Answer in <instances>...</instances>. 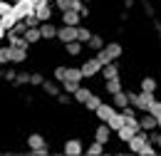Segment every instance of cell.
<instances>
[{"label":"cell","mask_w":161,"mask_h":156,"mask_svg":"<svg viewBox=\"0 0 161 156\" xmlns=\"http://www.w3.org/2000/svg\"><path fill=\"white\" fill-rule=\"evenodd\" d=\"M134 154H141V156H154L156 154V149L151 146V139H149V134L141 129V131H136L134 136L129 139V144H126Z\"/></svg>","instance_id":"cell-1"},{"label":"cell","mask_w":161,"mask_h":156,"mask_svg":"<svg viewBox=\"0 0 161 156\" xmlns=\"http://www.w3.org/2000/svg\"><path fill=\"white\" fill-rule=\"evenodd\" d=\"M119 57H121V45L119 42H107L97 52V59H99L102 64H109V62H114V59H119Z\"/></svg>","instance_id":"cell-2"},{"label":"cell","mask_w":161,"mask_h":156,"mask_svg":"<svg viewBox=\"0 0 161 156\" xmlns=\"http://www.w3.org/2000/svg\"><path fill=\"white\" fill-rule=\"evenodd\" d=\"M129 99H131V107H134V109H141V112H149L151 104L156 102V99H154V92H139V94L129 92Z\"/></svg>","instance_id":"cell-3"},{"label":"cell","mask_w":161,"mask_h":156,"mask_svg":"<svg viewBox=\"0 0 161 156\" xmlns=\"http://www.w3.org/2000/svg\"><path fill=\"white\" fill-rule=\"evenodd\" d=\"M80 67H82V75H84V77H97V75H102V67H104V64H102L99 59H97V55H94V57H89L87 62H82Z\"/></svg>","instance_id":"cell-4"},{"label":"cell","mask_w":161,"mask_h":156,"mask_svg":"<svg viewBox=\"0 0 161 156\" xmlns=\"http://www.w3.org/2000/svg\"><path fill=\"white\" fill-rule=\"evenodd\" d=\"M13 10H15V15L22 20V18H27V15L35 13V3H32V0H15V3H13Z\"/></svg>","instance_id":"cell-5"},{"label":"cell","mask_w":161,"mask_h":156,"mask_svg":"<svg viewBox=\"0 0 161 156\" xmlns=\"http://www.w3.org/2000/svg\"><path fill=\"white\" fill-rule=\"evenodd\" d=\"M57 40H60L62 45L77 40V25H62V27H57Z\"/></svg>","instance_id":"cell-6"},{"label":"cell","mask_w":161,"mask_h":156,"mask_svg":"<svg viewBox=\"0 0 161 156\" xmlns=\"http://www.w3.org/2000/svg\"><path fill=\"white\" fill-rule=\"evenodd\" d=\"M62 154L80 156V154H84V144H82L80 139H67V141H64V146H62Z\"/></svg>","instance_id":"cell-7"},{"label":"cell","mask_w":161,"mask_h":156,"mask_svg":"<svg viewBox=\"0 0 161 156\" xmlns=\"http://www.w3.org/2000/svg\"><path fill=\"white\" fill-rule=\"evenodd\" d=\"M35 15L40 22H47V20H52V5L47 3V0H40L37 5H35Z\"/></svg>","instance_id":"cell-8"},{"label":"cell","mask_w":161,"mask_h":156,"mask_svg":"<svg viewBox=\"0 0 161 156\" xmlns=\"http://www.w3.org/2000/svg\"><path fill=\"white\" fill-rule=\"evenodd\" d=\"M94 114H97L99 121H109V119L117 114V107H114V104H104V102H102L99 107H97V112H94Z\"/></svg>","instance_id":"cell-9"},{"label":"cell","mask_w":161,"mask_h":156,"mask_svg":"<svg viewBox=\"0 0 161 156\" xmlns=\"http://www.w3.org/2000/svg\"><path fill=\"white\" fill-rule=\"evenodd\" d=\"M94 139H97V141H102V144H107V141L112 139V126H109L107 121H102L99 126L94 129Z\"/></svg>","instance_id":"cell-10"},{"label":"cell","mask_w":161,"mask_h":156,"mask_svg":"<svg viewBox=\"0 0 161 156\" xmlns=\"http://www.w3.org/2000/svg\"><path fill=\"white\" fill-rule=\"evenodd\" d=\"M55 5H57L60 13H64V10H82L84 8L82 0H55Z\"/></svg>","instance_id":"cell-11"},{"label":"cell","mask_w":161,"mask_h":156,"mask_svg":"<svg viewBox=\"0 0 161 156\" xmlns=\"http://www.w3.org/2000/svg\"><path fill=\"white\" fill-rule=\"evenodd\" d=\"M42 89H45L50 97H57V94L62 92V82H57L55 77H52V79H45V82H42Z\"/></svg>","instance_id":"cell-12"},{"label":"cell","mask_w":161,"mask_h":156,"mask_svg":"<svg viewBox=\"0 0 161 156\" xmlns=\"http://www.w3.org/2000/svg\"><path fill=\"white\" fill-rule=\"evenodd\" d=\"M112 104L117 107V109H126L129 104H131V99H129V92H117V94H112Z\"/></svg>","instance_id":"cell-13"},{"label":"cell","mask_w":161,"mask_h":156,"mask_svg":"<svg viewBox=\"0 0 161 156\" xmlns=\"http://www.w3.org/2000/svg\"><path fill=\"white\" fill-rule=\"evenodd\" d=\"M139 124H141V129H144V131H154V129L159 126V119L154 117L151 112H146V117H139Z\"/></svg>","instance_id":"cell-14"},{"label":"cell","mask_w":161,"mask_h":156,"mask_svg":"<svg viewBox=\"0 0 161 156\" xmlns=\"http://www.w3.org/2000/svg\"><path fill=\"white\" fill-rule=\"evenodd\" d=\"M20 22V18L15 15V10H10V13H5V15H0V25L5 27V30H13L15 25Z\"/></svg>","instance_id":"cell-15"},{"label":"cell","mask_w":161,"mask_h":156,"mask_svg":"<svg viewBox=\"0 0 161 156\" xmlns=\"http://www.w3.org/2000/svg\"><path fill=\"white\" fill-rule=\"evenodd\" d=\"M40 32H42V40H57V27L47 20V22H40Z\"/></svg>","instance_id":"cell-16"},{"label":"cell","mask_w":161,"mask_h":156,"mask_svg":"<svg viewBox=\"0 0 161 156\" xmlns=\"http://www.w3.org/2000/svg\"><path fill=\"white\" fill-rule=\"evenodd\" d=\"M80 22H82L80 10H64L62 13V25H80Z\"/></svg>","instance_id":"cell-17"},{"label":"cell","mask_w":161,"mask_h":156,"mask_svg":"<svg viewBox=\"0 0 161 156\" xmlns=\"http://www.w3.org/2000/svg\"><path fill=\"white\" fill-rule=\"evenodd\" d=\"M102 77H104V79H114V77H119V64H117V59L102 67Z\"/></svg>","instance_id":"cell-18"},{"label":"cell","mask_w":161,"mask_h":156,"mask_svg":"<svg viewBox=\"0 0 161 156\" xmlns=\"http://www.w3.org/2000/svg\"><path fill=\"white\" fill-rule=\"evenodd\" d=\"M42 146H47V139L42 136V134H30L27 136V149L32 151V149H42Z\"/></svg>","instance_id":"cell-19"},{"label":"cell","mask_w":161,"mask_h":156,"mask_svg":"<svg viewBox=\"0 0 161 156\" xmlns=\"http://www.w3.org/2000/svg\"><path fill=\"white\" fill-rule=\"evenodd\" d=\"M104 89H107V94H117V92H121L124 87H121V79L114 77V79H104Z\"/></svg>","instance_id":"cell-20"},{"label":"cell","mask_w":161,"mask_h":156,"mask_svg":"<svg viewBox=\"0 0 161 156\" xmlns=\"http://www.w3.org/2000/svg\"><path fill=\"white\" fill-rule=\"evenodd\" d=\"M25 40H27L30 45H35V42H40V40H42L40 25H37V27H27V30H25Z\"/></svg>","instance_id":"cell-21"},{"label":"cell","mask_w":161,"mask_h":156,"mask_svg":"<svg viewBox=\"0 0 161 156\" xmlns=\"http://www.w3.org/2000/svg\"><path fill=\"white\" fill-rule=\"evenodd\" d=\"M82 47H84V42L72 40V42H67V45H64V52H67V55H72V57H77V55L82 52Z\"/></svg>","instance_id":"cell-22"},{"label":"cell","mask_w":161,"mask_h":156,"mask_svg":"<svg viewBox=\"0 0 161 156\" xmlns=\"http://www.w3.org/2000/svg\"><path fill=\"white\" fill-rule=\"evenodd\" d=\"M25 59H27V47H13V64H22Z\"/></svg>","instance_id":"cell-23"},{"label":"cell","mask_w":161,"mask_h":156,"mask_svg":"<svg viewBox=\"0 0 161 156\" xmlns=\"http://www.w3.org/2000/svg\"><path fill=\"white\" fill-rule=\"evenodd\" d=\"M104 45H107V42H104V37H102V35H92V37H89V42H87V47H89L92 52H99Z\"/></svg>","instance_id":"cell-24"},{"label":"cell","mask_w":161,"mask_h":156,"mask_svg":"<svg viewBox=\"0 0 161 156\" xmlns=\"http://www.w3.org/2000/svg\"><path fill=\"white\" fill-rule=\"evenodd\" d=\"M134 134H136V129H131L129 124H124V126H121L119 131H117V136H119L121 141H124V144H129V139L134 136Z\"/></svg>","instance_id":"cell-25"},{"label":"cell","mask_w":161,"mask_h":156,"mask_svg":"<svg viewBox=\"0 0 161 156\" xmlns=\"http://www.w3.org/2000/svg\"><path fill=\"white\" fill-rule=\"evenodd\" d=\"M92 94H94L92 89H87V87H80V89H77V92H75L72 97H75V102H80V104H84V102H87V99L92 97Z\"/></svg>","instance_id":"cell-26"},{"label":"cell","mask_w":161,"mask_h":156,"mask_svg":"<svg viewBox=\"0 0 161 156\" xmlns=\"http://www.w3.org/2000/svg\"><path fill=\"white\" fill-rule=\"evenodd\" d=\"M104 146H107V144H102V141L94 139V141L87 146V154H89V156H99V154H104Z\"/></svg>","instance_id":"cell-27"},{"label":"cell","mask_w":161,"mask_h":156,"mask_svg":"<svg viewBox=\"0 0 161 156\" xmlns=\"http://www.w3.org/2000/svg\"><path fill=\"white\" fill-rule=\"evenodd\" d=\"M80 87H82V82H75V79H64L62 82V92H67V94H75Z\"/></svg>","instance_id":"cell-28"},{"label":"cell","mask_w":161,"mask_h":156,"mask_svg":"<svg viewBox=\"0 0 161 156\" xmlns=\"http://www.w3.org/2000/svg\"><path fill=\"white\" fill-rule=\"evenodd\" d=\"M107 124H109V126H112V131H119L121 126H124V114H121V112H117V114H114V117L109 119V121H107Z\"/></svg>","instance_id":"cell-29"},{"label":"cell","mask_w":161,"mask_h":156,"mask_svg":"<svg viewBox=\"0 0 161 156\" xmlns=\"http://www.w3.org/2000/svg\"><path fill=\"white\" fill-rule=\"evenodd\" d=\"M13 62V47L8 45V47H0V67L3 64H10Z\"/></svg>","instance_id":"cell-30"},{"label":"cell","mask_w":161,"mask_h":156,"mask_svg":"<svg viewBox=\"0 0 161 156\" xmlns=\"http://www.w3.org/2000/svg\"><path fill=\"white\" fill-rule=\"evenodd\" d=\"M141 92H156V79L154 77H144L141 79Z\"/></svg>","instance_id":"cell-31"},{"label":"cell","mask_w":161,"mask_h":156,"mask_svg":"<svg viewBox=\"0 0 161 156\" xmlns=\"http://www.w3.org/2000/svg\"><path fill=\"white\" fill-rule=\"evenodd\" d=\"M67 79L82 82V79H84V75H82V67H67Z\"/></svg>","instance_id":"cell-32"},{"label":"cell","mask_w":161,"mask_h":156,"mask_svg":"<svg viewBox=\"0 0 161 156\" xmlns=\"http://www.w3.org/2000/svg\"><path fill=\"white\" fill-rule=\"evenodd\" d=\"M92 35H94V32H89L87 27H82V25H77V40H80V42H84V45H87Z\"/></svg>","instance_id":"cell-33"},{"label":"cell","mask_w":161,"mask_h":156,"mask_svg":"<svg viewBox=\"0 0 161 156\" xmlns=\"http://www.w3.org/2000/svg\"><path fill=\"white\" fill-rule=\"evenodd\" d=\"M99 104H102V97H97V94H92V97L84 102V107H87L89 112H97V107H99Z\"/></svg>","instance_id":"cell-34"},{"label":"cell","mask_w":161,"mask_h":156,"mask_svg":"<svg viewBox=\"0 0 161 156\" xmlns=\"http://www.w3.org/2000/svg\"><path fill=\"white\" fill-rule=\"evenodd\" d=\"M15 87H25V84H30V72H18V77L13 82Z\"/></svg>","instance_id":"cell-35"},{"label":"cell","mask_w":161,"mask_h":156,"mask_svg":"<svg viewBox=\"0 0 161 156\" xmlns=\"http://www.w3.org/2000/svg\"><path fill=\"white\" fill-rule=\"evenodd\" d=\"M52 77L57 79V82H64V79H67V67H64V64H60V67H55V72H52Z\"/></svg>","instance_id":"cell-36"},{"label":"cell","mask_w":161,"mask_h":156,"mask_svg":"<svg viewBox=\"0 0 161 156\" xmlns=\"http://www.w3.org/2000/svg\"><path fill=\"white\" fill-rule=\"evenodd\" d=\"M15 77H18L15 70H3L0 72V79H5V82H15Z\"/></svg>","instance_id":"cell-37"},{"label":"cell","mask_w":161,"mask_h":156,"mask_svg":"<svg viewBox=\"0 0 161 156\" xmlns=\"http://www.w3.org/2000/svg\"><path fill=\"white\" fill-rule=\"evenodd\" d=\"M42 82H45V77H42L40 72H32V75H30V84H32V87H42Z\"/></svg>","instance_id":"cell-38"},{"label":"cell","mask_w":161,"mask_h":156,"mask_svg":"<svg viewBox=\"0 0 161 156\" xmlns=\"http://www.w3.org/2000/svg\"><path fill=\"white\" fill-rule=\"evenodd\" d=\"M72 99H75V97H72V94H67V92H60V94H57V102H60L62 107H67Z\"/></svg>","instance_id":"cell-39"},{"label":"cell","mask_w":161,"mask_h":156,"mask_svg":"<svg viewBox=\"0 0 161 156\" xmlns=\"http://www.w3.org/2000/svg\"><path fill=\"white\" fill-rule=\"evenodd\" d=\"M22 20H25V25H27V27H37V25H40V20H37L35 13H32V15H27V18H22Z\"/></svg>","instance_id":"cell-40"},{"label":"cell","mask_w":161,"mask_h":156,"mask_svg":"<svg viewBox=\"0 0 161 156\" xmlns=\"http://www.w3.org/2000/svg\"><path fill=\"white\" fill-rule=\"evenodd\" d=\"M13 10V3H8V0H0V15H5V13H10Z\"/></svg>","instance_id":"cell-41"},{"label":"cell","mask_w":161,"mask_h":156,"mask_svg":"<svg viewBox=\"0 0 161 156\" xmlns=\"http://www.w3.org/2000/svg\"><path fill=\"white\" fill-rule=\"evenodd\" d=\"M30 154H32V156H50V149H47V146H42V149H32Z\"/></svg>","instance_id":"cell-42"},{"label":"cell","mask_w":161,"mask_h":156,"mask_svg":"<svg viewBox=\"0 0 161 156\" xmlns=\"http://www.w3.org/2000/svg\"><path fill=\"white\" fill-rule=\"evenodd\" d=\"M151 144H156V146H161V134H151Z\"/></svg>","instance_id":"cell-43"},{"label":"cell","mask_w":161,"mask_h":156,"mask_svg":"<svg viewBox=\"0 0 161 156\" xmlns=\"http://www.w3.org/2000/svg\"><path fill=\"white\" fill-rule=\"evenodd\" d=\"M144 10H146V15H154V8H151V3H144Z\"/></svg>","instance_id":"cell-44"},{"label":"cell","mask_w":161,"mask_h":156,"mask_svg":"<svg viewBox=\"0 0 161 156\" xmlns=\"http://www.w3.org/2000/svg\"><path fill=\"white\" fill-rule=\"evenodd\" d=\"M80 15H82V20H84V18H89V8H87V5H84V8L80 10Z\"/></svg>","instance_id":"cell-45"},{"label":"cell","mask_w":161,"mask_h":156,"mask_svg":"<svg viewBox=\"0 0 161 156\" xmlns=\"http://www.w3.org/2000/svg\"><path fill=\"white\" fill-rule=\"evenodd\" d=\"M3 37H8V30H5L3 25H0V42H3Z\"/></svg>","instance_id":"cell-46"},{"label":"cell","mask_w":161,"mask_h":156,"mask_svg":"<svg viewBox=\"0 0 161 156\" xmlns=\"http://www.w3.org/2000/svg\"><path fill=\"white\" fill-rule=\"evenodd\" d=\"M131 5H134V0H124V8H126V10H129Z\"/></svg>","instance_id":"cell-47"},{"label":"cell","mask_w":161,"mask_h":156,"mask_svg":"<svg viewBox=\"0 0 161 156\" xmlns=\"http://www.w3.org/2000/svg\"><path fill=\"white\" fill-rule=\"evenodd\" d=\"M156 119H159V129H161V114H159V117H156Z\"/></svg>","instance_id":"cell-48"},{"label":"cell","mask_w":161,"mask_h":156,"mask_svg":"<svg viewBox=\"0 0 161 156\" xmlns=\"http://www.w3.org/2000/svg\"><path fill=\"white\" fill-rule=\"evenodd\" d=\"M32 3H35V5H37V3H40V0H32Z\"/></svg>","instance_id":"cell-49"}]
</instances>
